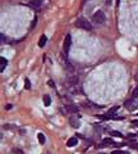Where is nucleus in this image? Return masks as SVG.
<instances>
[{
    "label": "nucleus",
    "instance_id": "2eb2a0df",
    "mask_svg": "<svg viewBox=\"0 0 138 154\" xmlns=\"http://www.w3.org/2000/svg\"><path fill=\"white\" fill-rule=\"evenodd\" d=\"M0 62H1V64H0V71L4 72L6 64H8V59H6V58H1V59H0Z\"/></svg>",
    "mask_w": 138,
    "mask_h": 154
},
{
    "label": "nucleus",
    "instance_id": "9d476101",
    "mask_svg": "<svg viewBox=\"0 0 138 154\" xmlns=\"http://www.w3.org/2000/svg\"><path fill=\"white\" fill-rule=\"evenodd\" d=\"M67 145H68L69 148H73V146L78 145V139H77V137H70V139L67 141Z\"/></svg>",
    "mask_w": 138,
    "mask_h": 154
},
{
    "label": "nucleus",
    "instance_id": "9b49d317",
    "mask_svg": "<svg viewBox=\"0 0 138 154\" xmlns=\"http://www.w3.org/2000/svg\"><path fill=\"white\" fill-rule=\"evenodd\" d=\"M61 62H63V65H64V67L65 68H68L69 71H73V67H72V65H70V63H69V60L64 57V55H63L61 57Z\"/></svg>",
    "mask_w": 138,
    "mask_h": 154
},
{
    "label": "nucleus",
    "instance_id": "f03ea898",
    "mask_svg": "<svg viewBox=\"0 0 138 154\" xmlns=\"http://www.w3.org/2000/svg\"><path fill=\"white\" fill-rule=\"evenodd\" d=\"M76 27L82 28V30H86V31H92V25L86 19V18H78L76 22Z\"/></svg>",
    "mask_w": 138,
    "mask_h": 154
},
{
    "label": "nucleus",
    "instance_id": "7ed1b4c3",
    "mask_svg": "<svg viewBox=\"0 0 138 154\" xmlns=\"http://www.w3.org/2000/svg\"><path fill=\"white\" fill-rule=\"evenodd\" d=\"M70 45H72V36L68 34L64 39V44H63V50H64V54H68L69 49H70Z\"/></svg>",
    "mask_w": 138,
    "mask_h": 154
},
{
    "label": "nucleus",
    "instance_id": "ddd939ff",
    "mask_svg": "<svg viewBox=\"0 0 138 154\" xmlns=\"http://www.w3.org/2000/svg\"><path fill=\"white\" fill-rule=\"evenodd\" d=\"M46 42H47V37H46V35H41L40 41H38V46H40V48H44Z\"/></svg>",
    "mask_w": 138,
    "mask_h": 154
},
{
    "label": "nucleus",
    "instance_id": "20e7f679",
    "mask_svg": "<svg viewBox=\"0 0 138 154\" xmlns=\"http://www.w3.org/2000/svg\"><path fill=\"white\" fill-rule=\"evenodd\" d=\"M69 123L73 128H78L81 126V121H79V116H72L69 118Z\"/></svg>",
    "mask_w": 138,
    "mask_h": 154
},
{
    "label": "nucleus",
    "instance_id": "4468645a",
    "mask_svg": "<svg viewBox=\"0 0 138 154\" xmlns=\"http://www.w3.org/2000/svg\"><path fill=\"white\" fill-rule=\"evenodd\" d=\"M37 139H38V142H40L41 145H44V144H45L46 137H45V135L42 134V132H38V134H37Z\"/></svg>",
    "mask_w": 138,
    "mask_h": 154
},
{
    "label": "nucleus",
    "instance_id": "1a4fd4ad",
    "mask_svg": "<svg viewBox=\"0 0 138 154\" xmlns=\"http://www.w3.org/2000/svg\"><path fill=\"white\" fill-rule=\"evenodd\" d=\"M67 111L69 113H77L78 112V107L76 104H67Z\"/></svg>",
    "mask_w": 138,
    "mask_h": 154
},
{
    "label": "nucleus",
    "instance_id": "f257e3e1",
    "mask_svg": "<svg viewBox=\"0 0 138 154\" xmlns=\"http://www.w3.org/2000/svg\"><path fill=\"white\" fill-rule=\"evenodd\" d=\"M92 22L96 26H102L105 22H106V17H105V13L101 12V10H97L95 12L93 16H92Z\"/></svg>",
    "mask_w": 138,
    "mask_h": 154
},
{
    "label": "nucleus",
    "instance_id": "5701e85b",
    "mask_svg": "<svg viewBox=\"0 0 138 154\" xmlns=\"http://www.w3.org/2000/svg\"><path fill=\"white\" fill-rule=\"evenodd\" d=\"M49 86H50V87H55L54 81H52V80H49Z\"/></svg>",
    "mask_w": 138,
    "mask_h": 154
},
{
    "label": "nucleus",
    "instance_id": "39448f33",
    "mask_svg": "<svg viewBox=\"0 0 138 154\" xmlns=\"http://www.w3.org/2000/svg\"><path fill=\"white\" fill-rule=\"evenodd\" d=\"M136 99H133V98H131V100H127L125 103H124V107L127 108V109H131V111H132V109H134L138 104H136Z\"/></svg>",
    "mask_w": 138,
    "mask_h": 154
},
{
    "label": "nucleus",
    "instance_id": "bb28decb",
    "mask_svg": "<svg viewBox=\"0 0 138 154\" xmlns=\"http://www.w3.org/2000/svg\"><path fill=\"white\" fill-rule=\"evenodd\" d=\"M120 4V0H116V5H119Z\"/></svg>",
    "mask_w": 138,
    "mask_h": 154
},
{
    "label": "nucleus",
    "instance_id": "a878e982",
    "mask_svg": "<svg viewBox=\"0 0 138 154\" xmlns=\"http://www.w3.org/2000/svg\"><path fill=\"white\" fill-rule=\"evenodd\" d=\"M133 125H138V121H133Z\"/></svg>",
    "mask_w": 138,
    "mask_h": 154
},
{
    "label": "nucleus",
    "instance_id": "6e6552de",
    "mask_svg": "<svg viewBox=\"0 0 138 154\" xmlns=\"http://www.w3.org/2000/svg\"><path fill=\"white\" fill-rule=\"evenodd\" d=\"M41 4H42L41 0H31V2L28 3L29 7H32V8H35V9H38V8L41 7Z\"/></svg>",
    "mask_w": 138,
    "mask_h": 154
},
{
    "label": "nucleus",
    "instance_id": "aec40b11",
    "mask_svg": "<svg viewBox=\"0 0 138 154\" xmlns=\"http://www.w3.org/2000/svg\"><path fill=\"white\" fill-rule=\"evenodd\" d=\"M3 128H5V130H14L15 126H12L10 123H5V125L3 126Z\"/></svg>",
    "mask_w": 138,
    "mask_h": 154
},
{
    "label": "nucleus",
    "instance_id": "f3484780",
    "mask_svg": "<svg viewBox=\"0 0 138 154\" xmlns=\"http://www.w3.org/2000/svg\"><path fill=\"white\" fill-rule=\"evenodd\" d=\"M6 36L4 35V32H0V41H1V44H4V42H6Z\"/></svg>",
    "mask_w": 138,
    "mask_h": 154
},
{
    "label": "nucleus",
    "instance_id": "0eeeda50",
    "mask_svg": "<svg viewBox=\"0 0 138 154\" xmlns=\"http://www.w3.org/2000/svg\"><path fill=\"white\" fill-rule=\"evenodd\" d=\"M108 145H115V142H114V140H113V139H110V137L104 139V140H102V144H101L100 146H101V148H104V146H108Z\"/></svg>",
    "mask_w": 138,
    "mask_h": 154
},
{
    "label": "nucleus",
    "instance_id": "412c9836",
    "mask_svg": "<svg viewBox=\"0 0 138 154\" xmlns=\"http://www.w3.org/2000/svg\"><path fill=\"white\" fill-rule=\"evenodd\" d=\"M132 98H133V99H137V98H138V86L133 90V93H132Z\"/></svg>",
    "mask_w": 138,
    "mask_h": 154
},
{
    "label": "nucleus",
    "instance_id": "393cba45",
    "mask_svg": "<svg viewBox=\"0 0 138 154\" xmlns=\"http://www.w3.org/2000/svg\"><path fill=\"white\" fill-rule=\"evenodd\" d=\"M36 22H37V18H35V19H33V23H32V26H31V28H33V27H35V25H36Z\"/></svg>",
    "mask_w": 138,
    "mask_h": 154
},
{
    "label": "nucleus",
    "instance_id": "423d86ee",
    "mask_svg": "<svg viewBox=\"0 0 138 154\" xmlns=\"http://www.w3.org/2000/svg\"><path fill=\"white\" fill-rule=\"evenodd\" d=\"M78 81H79L78 76H70V77H68V79H67V85H69V86H73V85L78 84Z\"/></svg>",
    "mask_w": 138,
    "mask_h": 154
},
{
    "label": "nucleus",
    "instance_id": "cd10ccee",
    "mask_svg": "<svg viewBox=\"0 0 138 154\" xmlns=\"http://www.w3.org/2000/svg\"><path fill=\"white\" fill-rule=\"evenodd\" d=\"M97 154H105V153H97Z\"/></svg>",
    "mask_w": 138,
    "mask_h": 154
},
{
    "label": "nucleus",
    "instance_id": "b1692460",
    "mask_svg": "<svg viewBox=\"0 0 138 154\" xmlns=\"http://www.w3.org/2000/svg\"><path fill=\"white\" fill-rule=\"evenodd\" d=\"M5 109H6V111H9V109H12V104H8V105H5Z\"/></svg>",
    "mask_w": 138,
    "mask_h": 154
},
{
    "label": "nucleus",
    "instance_id": "dca6fc26",
    "mask_svg": "<svg viewBox=\"0 0 138 154\" xmlns=\"http://www.w3.org/2000/svg\"><path fill=\"white\" fill-rule=\"evenodd\" d=\"M110 134H111L114 137H124V135L120 132V131H115V130H113V131H110Z\"/></svg>",
    "mask_w": 138,
    "mask_h": 154
},
{
    "label": "nucleus",
    "instance_id": "6ab92c4d",
    "mask_svg": "<svg viewBox=\"0 0 138 154\" xmlns=\"http://www.w3.org/2000/svg\"><path fill=\"white\" fill-rule=\"evenodd\" d=\"M111 154H129V153L125 151V150H119V149H116V150H114Z\"/></svg>",
    "mask_w": 138,
    "mask_h": 154
},
{
    "label": "nucleus",
    "instance_id": "a211bd4d",
    "mask_svg": "<svg viewBox=\"0 0 138 154\" xmlns=\"http://www.w3.org/2000/svg\"><path fill=\"white\" fill-rule=\"evenodd\" d=\"M24 89H26V90H29V89H31V82H29L28 79L24 80Z\"/></svg>",
    "mask_w": 138,
    "mask_h": 154
},
{
    "label": "nucleus",
    "instance_id": "4be33fe9",
    "mask_svg": "<svg viewBox=\"0 0 138 154\" xmlns=\"http://www.w3.org/2000/svg\"><path fill=\"white\" fill-rule=\"evenodd\" d=\"M128 146H129V148H132V149H136V150H138V144H137V142H129V144H128Z\"/></svg>",
    "mask_w": 138,
    "mask_h": 154
},
{
    "label": "nucleus",
    "instance_id": "f8f14e48",
    "mask_svg": "<svg viewBox=\"0 0 138 154\" xmlns=\"http://www.w3.org/2000/svg\"><path fill=\"white\" fill-rule=\"evenodd\" d=\"M42 100H44V105H45V107H50V105H51V96H50L49 94L44 95Z\"/></svg>",
    "mask_w": 138,
    "mask_h": 154
}]
</instances>
